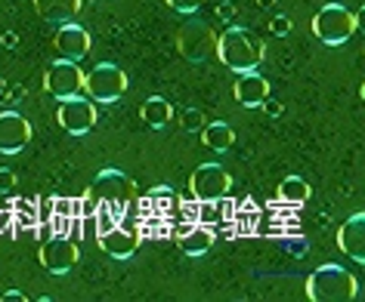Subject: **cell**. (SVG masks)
<instances>
[{"instance_id": "cell-28", "label": "cell", "mask_w": 365, "mask_h": 302, "mask_svg": "<svg viewBox=\"0 0 365 302\" xmlns=\"http://www.w3.org/2000/svg\"><path fill=\"white\" fill-rule=\"evenodd\" d=\"M0 299H4V302H25V293H19V290H6Z\"/></svg>"}, {"instance_id": "cell-27", "label": "cell", "mask_w": 365, "mask_h": 302, "mask_svg": "<svg viewBox=\"0 0 365 302\" xmlns=\"http://www.w3.org/2000/svg\"><path fill=\"white\" fill-rule=\"evenodd\" d=\"M53 213L71 216V200H68V198H53Z\"/></svg>"}, {"instance_id": "cell-25", "label": "cell", "mask_w": 365, "mask_h": 302, "mask_svg": "<svg viewBox=\"0 0 365 302\" xmlns=\"http://www.w3.org/2000/svg\"><path fill=\"white\" fill-rule=\"evenodd\" d=\"M269 31L276 34V38H285V34L291 31V19H288V16H276V19L269 22Z\"/></svg>"}, {"instance_id": "cell-12", "label": "cell", "mask_w": 365, "mask_h": 302, "mask_svg": "<svg viewBox=\"0 0 365 302\" xmlns=\"http://www.w3.org/2000/svg\"><path fill=\"white\" fill-rule=\"evenodd\" d=\"M337 247L353 262H365V213H353L337 228Z\"/></svg>"}, {"instance_id": "cell-2", "label": "cell", "mask_w": 365, "mask_h": 302, "mask_svg": "<svg viewBox=\"0 0 365 302\" xmlns=\"http://www.w3.org/2000/svg\"><path fill=\"white\" fill-rule=\"evenodd\" d=\"M359 296V281L344 265H319L307 278V299L313 302H353Z\"/></svg>"}, {"instance_id": "cell-19", "label": "cell", "mask_w": 365, "mask_h": 302, "mask_svg": "<svg viewBox=\"0 0 365 302\" xmlns=\"http://www.w3.org/2000/svg\"><path fill=\"white\" fill-rule=\"evenodd\" d=\"M202 142L207 145L211 151H230L232 149V142H235V130L230 124H223V121H217V124H205L202 126Z\"/></svg>"}, {"instance_id": "cell-3", "label": "cell", "mask_w": 365, "mask_h": 302, "mask_svg": "<svg viewBox=\"0 0 365 302\" xmlns=\"http://www.w3.org/2000/svg\"><path fill=\"white\" fill-rule=\"evenodd\" d=\"M356 25H359L356 13H350L344 4H325L322 10L313 16L309 28H313L319 43H325V47H341V43L353 38Z\"/></svg>"}, {"instance_id": "cell-22", "label": "cell", "mask_w": 365, "mask_h": 302, "mask_svg": "<svg viewBox=\"0 0 365 302\" xmlns=\"http://www.w3.org/2000/svg\"><path fill=\"white\" fill-rule=\"evenodd\" d=\"M164 4H168L170 10L182 13V16H192L195 10H202V6L207 4V0H164Z\"/></svg>"}, {"instance_id": "cell-18", "label": "cell", "mask_w": 365, "mask_h": 302, "mask_svg": "<svg viewBox=\"0 0 365 302\" xmlns=\"http://www.w3.org/2000/svg\"><path fill=\"white\" fill-rule=\"evenodd\" d=\"M140 117H143V121L149 124V126H155V130H161V126H168V124H170L173 105H170L164 96H152V99H145V102H143Z\"/></svg>"}, {"instance_id": "cell-17", "label": "cell", "mask_w": 365, "mask_h": 302, "mask_svg": "<svg viewBox=\"0 0 365 302\" xmlns=\"http://www.w3.org/2000/svg\"><path fill=\"white\" fill-rule=\"evenodd\" d=\"M214 241H217V237H214L211 228L195 222V225H189L186 232L180 234V250L186 256H205L214 247Z\"/></svg>"}, {"instance_id": "cell-20", "label": "cell", "mask_w": 365, "mask_h": 302, "mask_svg": "<svg viewBox=\"0 0 365 302\" xmlns=\"http://www.w3.org/2000/svg\"><path fill=\"white\" fill-rule=\"evenodd\" d=\"M309 195H313V191H309V182L300 179V176H285L279 182V200H285V204L300 207L309 200Z\"/></svg>"}, {"instance_id": "cell-21", "label": "cell", "mask_w": 365, "mask_h": 302, "mask_svg": "<svg viewBox=\"0 0 365 302\" xmlns=\"http://www.w3.org/2000/svg\"><path fill=\"white\" fill-rule=\"evenodd\" d=\"M180 124H182V130L186 133H195V130H202L205 126V114L198 112V108H186V112L180 114Z\"/></svg>"}, {"instance_id": "cell-23", "label": "cell", "mask_w": 365, "mask_h": 302, "mask_svg": "<svg viewBox=\"0 0 365 302\" xmlns=\"http://www.w3.org/2000/svg\"><path fill=\"white\" fill-rule=\"evenodd\" d=\"M66 234L71 237V241H81V237H84V216H68Z\"/></svg>"}, {"instance_id": "cell-7", "label": "cell", "mask_w": 365, "mask_h": 302, "mask_svg": "<svg viewBox=\"0 0 365 302\" xmlns=\"http://www.w3.org/2000/svg\"><path fill=\"white\" fill-rule=\"evenodd\" d=\"M56 117H59V126L68 136H87L96 126V117L99 114H96V102H90V99H81V93H78V96L59 99Z\"/></svg>"}, {"instance_id": "cell-13", "label": "cell", "mask_w": 365, "mask_h": 302, "mask_svg": "<svg viewBox=\"0 0 365 302\" xmlns=\"http://www.w3.org/2000/svg\"><path fill=\"white\" fill-rule=\"evenodd\" d=\"M269 99V80L257 75V71H245L235 80V102L245 108H260Z\"/></svg>"}, {"instance_id": "cell-15", "label": "cell", "mask_w": 365, "mask_h": 302, "mask_svg": "<svg viewBox=\"0 0 365 302\" xmlns=\"http://www.w3.org/2000/svg\"><path fill=\"white\" fill-rule=\"evenodd\" d=\"M99 237V250H103L106 256H112V259H130V256L140 250V237H136L133 232H127V228L121 225H115V228H108V232L103 234H96Z\"/></svg>"}, {"instance_id": "cell-8", "label": "cell", "mask_w": 365, "mask_h": 302, "mask_svg": "<svg viewBox=\"0 0 365 302\" xmlns=\"http://www.w3.org/2000/svg\"><path fill=\"white\" fill-rule=\"evenodd\" d=\"M41 265L50 274H68L75 265L81 262V250L78 241H71L68 234H53L41 244Z\"/></svg>"}, {"instance_id": "cell-24", "label": "cell", "mask_w": 365, "mask_h": 302, "mask_svg": "<svg viewBox=\"0 0 365 302\" xmlns=\"http://www.w3.org/2000/svg\"><path fill=\"white\" fill-rule=\"evenodd\" d=\"M13 225H16V219H13V210H10V207H0V234L13 237Z\"/></svg>"}, {"instance_id": "cell-26", "label": "cell", "mask_w": 365, "mask_h": 302, "mask_svg": "<svg viewBox=\"0 0 365 302\" xmlns=\"http://www.w3.org/2000/svg\"><path fill=\"white\" fill-rule=\"evenodd\" d=\"M13 188H16V173L0 170V195H13Z\"/></svg>"}, {"instance_id": "cell-14", "label": "cell", "mask_w": 365, "mask_h": 302, "mask_svg": "<svg viewBox=\"0 0 365 302\" xmlns=\"http://www.w3.org/2000/svg\"><path fill=\"white\" fill-rule=\"evenodd\" d=\"M127 188H130V179H127L121 170L108 167V170L96 173V179H93V185H90L87 195L93 200H124Z\"/></svg>"}, {"instance_id": "cell-6", "label": "cell", "mask_w": 365, "mask_h": 302, "mask_svg": "<svg viewBox=\"0 0 365 302\" xmlns=\"http://www.w3.org/2000/svg\"><path fill=\"white\" fill-rule=\"evenodd\" d=\"M232 188V179L220 163H202L189 176V195L195 200H223Z\"/></svg>"}, {"instance_id": "cell-9", "label": "cell", "mask_w": 365, "mask_h": 302, "mask_svg": "<svg viewBox=\"0 0 365 302\" xmlns=\"http://www.w3.org/2000/svg\"><path fill=\"white\" fill-rule=\"evenodd\" d=\"M43 90H47L53 99L78 96L81 90H84V71H81L78 62L56 59V62H53V65L47 68V75H43Z\"/></svg>"}, {"instance_id": "cell-10", "label": "cell", "mask_w": 365, "mask_h": 302, "mask_svg": "<svg viewBox=\"0 0 365 302\" xmlns=\"http://www.w3.org/2000/svg\"><path fill=\"white\" fill-rule=\"evenodd\" d=\"M31 142V124L19 112L0 114V154H19Z\"/></svg>"}, {"instance_id": "cell-1", "label": "cell", "mask_w": 365, "mask_h": 302, "mask_svg": "<svg viewBox=\"0 0 365 302\" xmlns=\"http://www.w3.org/2000/svg\"><path fill=\"white\" fill-rule=\"evenodd\" d=\"M220 62L235 75H245V71H257L263 65V56H267V47L257 34H251L242 25H232L226 28L220 38H217V53Z\"/></svg>"}, {"instance_id": "cell-4", "label": "cell", "mask_w": 365, "mask_h": 302, "mask_svg": "<svg viewBox=\"0 0 365 302\" xmlns=\"http://www.w3.org/2000/svg\"><path fill=\"white\" fill-rule=\"evenodd\" d=\"M81 93L90 96L96 105H112L127 93V75L115 62H99L84 75V90Z\"/></svg>"}, {"instance_id": "cell-5", "label": "cell", "mask_w": 365, "mask_h": 302, "mask_svg": "<svg viewBox=\"0 0 365 302\" xmlns=\"http://www.w3.org/2000/svg\"><path fill=\"white\" fill-rule=\"evenodd\" d=\"M177 50L186 62L202 65L217 53V31L202 19H189L182 22V28L177 31Z\"/></svg>"}, {"instance_id": "cell-16", "label": "cell", "mask_w": 365, "mask_h": 302, "mask_svg": "<svg viewBox=\"0 0 365 302\" xmlns=\"http://www.w3.org/2000/svg\"><path fill=\"white\" fill-rule=\"evenodd\" d=\"M81 4L84 0H34V10H38V16L43 22H71V16L81 13Z\"/></svg>"}, {"instance_id": "cell-11", "label": "cell", "mask_w": 365, "mask_h": 302, "mask_svg": "<svg viewBox=\"0 0 365 302\" xmlns=\"http://www.w3.org/2000/svg\"><path fill=\"white\" fill-rule=\"evenodd\" d=\"M53 47H56L59 59L81 62L90 53V34H87V28H81L75 22H62L56 38H53Z\"/></svg>"}]
</instances>
